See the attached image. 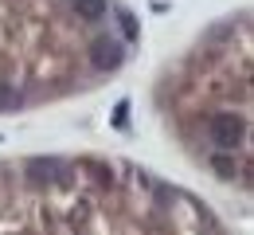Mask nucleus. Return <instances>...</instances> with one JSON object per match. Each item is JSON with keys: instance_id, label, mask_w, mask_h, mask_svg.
<instances>
[{"instance_id": "1", "label": "nucleus", "mask_w": 254, "mask_h": 235, "mask_svg": "<svg viewBox=\"0 0 254 235\" xmlns=\"http://www.w3.org/2000/svg\"><path fill=\"white\" fill-rule=\"evenodd\" d=\"M0 235H231L180 184L114 157L0 161Z\"/></svg>"}, {"instance_id": "2", "label": "nucleus", "mask_w": 254, "mask_h": 235, "mask_svg": "<svg viewBox=\"0 0 254 235\" xmlns=\"http://www.w3.org/2000/svg\"><path fill=\"white\" fill-rule=\"evenodd\" d=\"M137 35L133 12L110 0H0V114L114 75Z\"/></svg>"}, {"instance_id": "3", "label": "nucleus", "mask_w": 254, "mask_h": 235, "mask_svg": "<svg viewBox=\"0 0 254 235\" xmlns=\"http://www.w3.org/2000/svg\"><path fill=\"white\" fill-rule=\"evenodd\" d=\"M180 145L219 184L251 192V28L223 24L164 82Z\"/></svg>"}]
</instances>
